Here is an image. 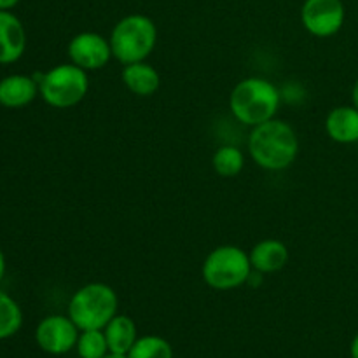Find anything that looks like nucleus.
Masks as SVG:
<instances>
[{"label":"nucleus","instance_id":"f257e3e1","mask_svg":"<svg viewBox=\"0 0 358 358\" xmlns=\"http://www.w3.org/2000/svg\"><path fill=\"white\" fill-rule=\"evenodd\" d=\"M252 159L264 170H287L296 161L299 152V140L292 126L285 121L271 119L254 126L248 138Z\"/></svg>","mask_w":358,"mask_h":358},{"label":"nucleus","instance_id":"f03ea898","mask_svg":"<svg viewBox=\"0 0 358 358\" xmlns=\"http://www.w3.org/2000/svg\"><path fill=\"white\" fill-rule=\"evenodd\" d=\"M280 107V91L269 80L248 77L231 91V114L245 126H259L275 119Z\"/></svg>","mask_w":358,"mask_h":358},{"label":"nucleus","instance_id":"7ed1b4c3","mask_svg":"<svg viewBox=\"0 0 358 358\" xmlns=\"http://www.w3.org/2000/svg\"><path fill=\"white\" fill-rule=\"evenodd\" d=\"M112 56L122 65L145 62L157 42V28L149 16L129 14L115 23L110 34Z\"/></svg>","mask_w":358,"mask_h":358},{"label":"nucleus","instance_id":"20e7f679","mask_svg":"<svg viewBox=\"0 0 358 358\" xmlns=\"http://www.w3.org/2000/svg\"><path fill=\"white\" fill-rule=\"evenodd\" d=\"M117 313V294L105 283H87L72 296L69 317L79 331H101Z\"/></svg>","mask_w":358,"mask_h":358},{"label":"nucleus","instance_id":"39448f33","mask_svg":"<svg viewBox=\"0 0 358 358\" xmlns=\"http://www.w3.org/2000/svg\"><path fill=\"white\" fill-rule=\"evenodd\" d=\"M250 255L240 247L224 245L213 248L205 259L201 276L215 290H231L247 283L252 276Z\"/></svg>","mask_w":358,"mask_h":358},{"label":"nucleus","instance_id":"423d86ee","mask_svg":"<svg viewBox=\"0 0 358 358\" xmlns=\"http://www.w3.org/2000/svg\"><path fill=\"white\" fill-rule=\"evenodd\" d=\"M37 83L45 103L55 108H70L80 103L90 87L86 70L73 63L55 66L42 73Z\"/></svg>","mask_w":358,"mask_h":358},{"label":"nucleus","instance_id":"0eeeda50","mask_svg":"<svg viewBox=\"0 0 358 358\" xmlns=\"http://www.w3.org/2000/svg\"><path fill=\"white\" fill-rule=\"evenodd\" d=\"M345 3L341 0H306L301 9L303 27L315 37H332L345 24Z\"/></svg>","mask_w":358,"mask_h":358},{"label":"nucleus","instance_id":"6e6552de","mask_svg":"<svg viewBox=\"0 0 358 358\" xmlns=\"http://www.w3.org/2000/svg\"><path fill=\"white\" fill-rule=\"evenodd\" d=\"M35 339L41 350L51 355H63L77 345L79 327L70 317L52 315L44 318L35 331Z\"/></svg>","mask_w":358,"mask_h":358},{"label":"nucleus","instance_id":"1a4fd4ad","mask_svg":"<svg viewBox=\"0 0 358 358\" xmlns=\"http://www.w3.org/2000/svg\"><path fill=\"white\" fill-rule=\"evenodd\" d=\"M69 56L73 65L83 70H100L110 62V42L94 31L77 34L69 44Z\"/></svg>","mask_w":358,"mask_h":358},{"label":"nucleus","instance_id":"9d476101","mask_svg":"<svg viewBox=\"0 0 358 358\" xmlns=\"http://www.w3.org/2000/svg\"><path fill=\"white\" fill-rule=\"evenodd\" d=\"M27 48V34L14 14L0 10V63H14L23 56Z\"/></svg>","mask_w":358,"mask_h":358},{"label":"nucleus","instance_id":"9b49d317","mask_svg":"<svg viewBox=\"0 0 358 358\" xmlns=\"http://www.w3.org/2000/svg\"><path fill=\"white\" fill-rule=\"evenodd\" d=\"M37 80L28 76H9L0 80V105L7 108H20L31 103L37 96Z\"/></svg>","mask_w":358,"mask_h":358},{"label":"nucleus","instance_id":"f8f14e48","mask_svg":"<svg viewBox=\"0 0 358 358\" xmlns=\"http://www.w3.org/2000/svg\"><path fill=\"white\" fill-rule=\"evenodd\" d=\"M325 131L338 143L358 142V108L353 105H343L329 112L325 119Z\"/></svg>","mask_w":358,"mask_h":358},{"label":"nucleus","instance_id":"ddd939ff","mask_svg":"<svg viewBox=\"0 0 358 358\" xmlns=\"http://www.w3.org/2000/svg\"><path fill=\"white\" fill-rule=\"evenodd\" d=\"M124 86L136 96H150L159 90L161 77L152 65L145 62L124 65L121 73Z\"/></svg>","mask_w":358,"mask_h":358},{"label":"nucleus","instance_id":"4468645a","mask_svg":"<svg viewBox=\"0 0 358 358\" xmlns=\"http://www.w3.org/2000/svg\"><path fill=\"white\" fill-rule=\"evenodd\" d=\"M252 268L259 273H275L289 262V248L278 240L259 241L250 252Z\"/></svg>","mask_w":358,"mask_h":358},{"label":"nucleus","instance_id":"2eb2a0df","mask_svg":"<svg viewBox=\"0 0 358 358\" xmlns=\"http://www.w3.org/2000/svg\"><path fill=\"white\" fill-rule=\"evenodd\" d=\"M105 338H107L108 352L115 355H128L129 350L138 339L136 325L126 315H115L105 327Z\"/></svg>","mask_w":358,"mask_h":358},{"label":"nucleus","instance_id":"dca6fc26","mask_svg":"<svg viewBox=\"0 0 358 358\" xmlns=\"http://www.w3.org/2000/svg\"><path fill=\"white\" fill-rule=\"evenodd\" d=\"M213 170L224 178L236 177L245 166V156L240 149L233 145H222L213 154Z\"/></svg>","mask_w":358,"mask_h":358},{"label":"nucleus","instance_id":"f3484780","mask_svg":"<svg viewBox=\"0 0 358 358\" xmlns=\"http://www.w3.org/2000/svg\"><path fill=\"white\" fill-rule=\"evenodd\" d=\"M128 358H173V350L170 343L159 336H143L136 339Z\"/></svg>","mask_w":358,"mask_h":358},{"label":"nucleus","instance_id":"a211bd4d","mask_svg":"<svg viewBox=\"0 0 358 358\" xmlns=\"http://www.w3.org/2000/svg\"><path fill=\"white\" fill-rule=\"evenodd\" d=\"M23 322L20 306L10 296L0 290V339H7L16 334Z\"/></svg>","mask_w":358,"mask_h":358},{"label":"nucleus","instance_id":"6ab92c4d","mask_svg":"<svg viewBox=\"0 0 358 358\" xmlns=\"http://www.w3.org/2000/svg\"><path fill=\"white\" fill-rule=\"evenodd\" d=\"M76 346L80 358H103L108 353L107 338L101 331H83Z\"/></svg>","mask_w":358,"mask_h":358},{"label":"nucleus","instance_id":"aec40b11","mask_svg":"<svg viewBox=\"0 0 358 358\" xmlns=\"http://www.w3.org/2000/svg\"><path fill=\"white\" fill-rule=\"evenodd\" d=\"M20 0H0V10H9L13 9Z\"/></svg>","mask_w":358,"mask_h":358},{"label":"nucleus","instance_id":"412c9836","mask_svg":"<svg viewBox=\"0 0 358 358\" xmlns=\"http://www.w3.org/2000/svg\"><path fill=\"white\" fill-rule=\"evenodd\" d=\"M350 353H352V358H358V334L355 339L352 341V348H350Z\"/></svg>","mask_w":358,"mask_h":358},{"label":"nucleus","instance_id":"4be33fe9","mask_svg":"<svg viewBox=\"0 0 358 358\" xmlns=\"http://www.w3.org/2000/svg\"><path fill=\"white\" fill-rule=\"evenodd\" d=\"M3 275H6V257H3L2 250H0V282H2Z\"/></svg>","mask_w":358,"mask_h":358},{"label":"nucleus","instance_id":"5701e85b","mask_svg":"<svg viewBox=\"0 0 358 358\" xmlns=\"http://www.w3.org/2000/svg\"><path fill=\"white\" fill-rule=\"evenodd\" d=\"M352 100H353V107L358 108V79H357L355 86H353V91H352Z\"/></svg>","mask_w":358,"mask_h":358},{"label":"nucleus","instance_id":"b1692460","mask_svg":"<svg viewBox=\"0 0 358 358\" xmlns=\"http://www.w3.org/2000/svg\"><path fill=\"white\" fill-rule=\"evenodd\" d=\"M103 358H128V355H115V353H107Z\"/></svg>","mask_w":358,"mask_h":358}]
</instances>
